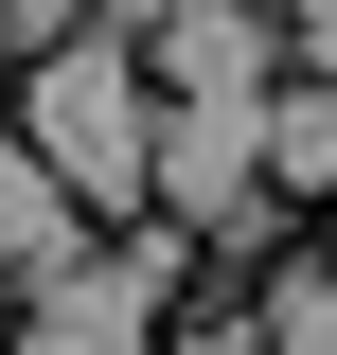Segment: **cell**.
Wrapping results in <instances>:
<instances>
[{"label": "cell", "mask_w": 337, "mask_h": 355, "mask_svg": "<svg viewBox=\"0 0 337 355\" xmlns=\"http://www.w3.org/2000/svg\"><path fill=\"white\" fill-rule=\"evenodd\" d=\"M142 125H160V89H142L125 36H53L36 89H18V142H36L71 196H142Z\"/></svg>", "instance_id": "1"}, {"label": "cell", "mask_w": 337, "mask_h": 355, "mask_svg": "<svg viewBox=\"0 0 337 355\" xmlns=\"http://www.w3.org/2000/svg\"><path fill=\"white\" fill-rule=\"evenodd\" d=\"M160 284H178V214L125 231V249H89V266H53L0 355H160Z\"/></svg>", "instance_id": "2"}, {"label": "cell", "mask_w": 337, "mask_h": 355, "mask_svg": "<svg viewBox=\"0 0 337 355\" xmlns=\"http://www.w3.org/2000/svg\"><path fill=\"white\" fill-rule=\"evenodd\" d=\"M142 196H160L178 231L249 214V196H266V89H160V125H142Z\"/></svg>", "instance_id": "3"}, {"label": "cell", "mask_w": 337, "mask_h": 355, "mask_svg": "<svg viewBox=\"0 0 337 355\" xmlns=\"http://www.w3.org/2000/svg\"><path fill=\"white\" fill-rule=\"evenodd\" d=\"M142 89H266L284 71V18L266 0H142Z\"/></svg>", "instance_id": "4"}, {"label": "cell", "mask_w": 337, "mask_h": 355, "mask_svg": "<svg viewBox=\"0 0 337 355\" xmlns=\"http://www.w3.org/2000/svg\"><path fill=\"white\" fill-rule=\"evenodd\" d=\"M53 266H89V196H71V178H53V160H36L18 125H0V284L36 302Z\"/></svg>", "instance_id": "5"}, {"label": "cell", "mask_w": 337, "mask_h": 355, "mask_svg": "<svg viewBox=\"0 0 337 355\" xmlns=\"http://www.w3.org/2000/svg\"><path fill=\"white\" fill-rule=\"evenodd\" d=\"M266 196H337V71H266Z\"/></svg>", "instance_id": "6"}, {"label": "cell", "mask_w": 337, "mask_h": 355, "mask_svg": "<svg viewBox=\"0 0 337 355\" xmlns=\"http://www.w3.org/2000/svg\"><path fill=\"white\" fill-rule=\"evenodd\" d=\"M249 338H266V355H337V266H284Z\"/></svg>", "instance_id": "7"}, {"label": "cell", "mask_w": 337, "mask_h": 355, "mask_svg": "<svg viewBox=\"0 0 337 355\" xmlns=\"http://www.w3.org/2000/svg\"><path fill=\"white\" fill-rule=\"evenodd\" d=\"M53 36H89V0H0V53H53Z\"/></svg>", "instance_id": "8"}, {"label": "cell", "mask_w": 337, "mask_h": 355, "mask_svg": "<svg viewBox=\"0 0 337 355\" xmlns=\"http://www.w3.org/2000/svg\"><path fill=\"white\" fill-rule=\"evenodd\" d=\"M284 71H337V0H284Z\"/></svg>", "instance_id": "9"}, {"label": "cell", "mask_w": 337, "mask_h": 355, "mask_svg": "<svg viewBox=\"0 0 337 355\" xmlns=\"http://www.w3.org/2000/svg\"><path fill=\"white\" fill-rule=\"evenodd\" d=\"M178 355H266V338H249V320H196V338H178Z\"/></svg>", "instance_id": "10"}, {"label": "cell", "mask_w": 337, "mask_h": 355, "mask_svg": "<svg viewBox=\"0 0 337 355\" xmlns=\"http://www.w3.org/2000/svg\"><path fill=\"white\" fill-rule=\"evenodd\" d=\"M266 18H284V0H266Z\"/></svg>", "instance_id": "11"}]
</instances>
